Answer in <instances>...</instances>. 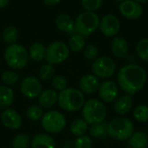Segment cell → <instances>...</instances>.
<instances>
[{"label": "cell", "instance_id": "cell-28", "mask_svg": "<svg viewBox=\"0 0 148 148\" xmlns=\"http://www.w3.org/2000/svg\"><path fill=\"white\" fill-rule=\"evenodd\" d=\"M134 118L140 123L148 122V105H138L134 110Z\"/></svg>", "mask_w": 148, "mask_h": 148}, {"label": "cell", "instance_id": "cell-13", "mask_svg": "<svg viewBox=\"0 0 148 148\" xmlns=\"http://www.w3.org/2000/svg\"><path fill=\"white\" fill-rule=\"evenodd\" d=\"M119 10L124 17L129 20L138 19L143 13L142 5L134 0H124L120 3Z\"/></svg>", "mask_w": 148, "mask_h": 148}, {"label": "cell", "instance_id": "cell-7", "mask_svg": "<svg viewBox=\"0 0 148 148\" xmlns=\"http://www.w3.org/2000/svg\"><path fill=\"white\" fill-rule=\"evenodd\" d=\"M69 53L68 44L62 41H54L46 47L45 61L52 65L61 64L69 58Z\"/></svg>", "mask_w": 148, "mask_h": 148}, {"label": "cell", "instance_id": "cell-10", "mask_svg": "<svg viewBox=\"0 0 148 148\" xmlns=\"http://www.w3.org/2000/svg\"><path fill=\"white\" fill-rule=\"evenodd\" d=\"M99 29L101 32L108 37L115 36L121 30L120 20L112 14H107L100 19Z\"/></svg>", "mask_w": 148, "mask_h": 148}, {"label": "cell", "instance_id": "cell-14", "mask_svg": "<svg viewBox=\"0 0 148 148\" xmlns=\"http://www.w3.org/2000/svg\"><path fill=\"white\" fill-rule=\"evenodd\" d=\"M0 118L3 125L8 129L11 130L18 129L23 123L21 115L18 114V112L12 108H6L1 114Z\"/></svg>", "mask_w": 148, "mask_h": 148}, {"label": "cell", "instance_id": "cell-44", "mask_svg": "<svg viewBox=\"0 0 148 148\" xmlns=\"http://www.w3.org/2000/svg\"><path fill=\"white\" fill-rule=\"evenodd\" d=\"M147 123H148V122H147ZM147 127H148V124H147Z\"/></svg>", "mask_w": 148, "mask_h": 148}, {"label": "cell", "instance_id": "cell-33", "mask_svg": "<svg viewBox=\"0 0 148 148\" xmlns=\"http://www.w3.org/2000/svg\"><path fill=\"white\" fill-rule=\"evenodd\" d=\"M43 114L42 108L36 105H31L26 110V116L32 121H38L42 120Z\"/></svg>", "mask_w": 148, "mask_h": 148}, {"label": "cell", "instance_id": "cell-16", "mask_svg": "<svg viewBox=\"0 0 148 148\" xmlns=\"http://www.w3.org/2000/svg\"><path fill=\"white\" fill-rule=\"evenodd\" d=\"M56 28L67 34V35H73L75 33V20L68 14L66 13H61L59 14L55 21Z\"/></svg>", "mask_w": 148, "mask_h": 148}, {"label": "cell", "instance_id": "cell-5", "mask_svg": "<svg viewBox=\"0 0 148 148\" xmlns=\"http://www.w3.org/2000/svg\"><path fill=\"white\" fill-rule=\"evenodd\" d=\"M4 60L7 65L12 69H22L27 65L29 61L28 50L21 44H10L5 49Z\"/></svg>", "mask_w": 148, "mask_h": 148}, {"label": "cell", "instance_id": "cell-2", "mask_svg": "<svg viewBox=\"0 0 148 148\" xmlns=\"http://www.w3.org/2000/svg\"><path fill=\"white\" fill-rule=\"evenodd\" d=\"M84 94L74 88H66L58 94L57 102L62 109L67 112H76L82 108L85 103Z\"/></svg>", "mask_w": 148, "mask_h": 148}, {"label": "cell", "instance_id": "cell-29", "mask_svg": "<svg viewBox=\"0 0 148 148\" xmlns=\"http://www.w3.org/2000/svg\"><path fill=\"white\" fill-rule=\"evenodd\" d=\"M1 80L5 86H11L16 84L19 80V75L14 69H9L3 72Z\"/></svg>", "mask_w": 148, "mask_h": 148}, {"label": "cell", "instance_id": "cell-8", "mask_svg": "<svg viewBox=\"0 0 148 148\" xmlns=\"http://www.w3.org/2000/svg\"><path fill=\"white\" fill-rule=\"evenodd\" d=\"M42 127L48 134H59L66 127L64 115L56 110L45 113L42 118Z\"/></svg>", "mask_w": 148, "mask_h": 148}, {"label": "cell", "instance_id": "cell-34", "mask_svg": "<svg viewBox=\"0 0 148 148\" xmlns=\"http://www.w3.org/2000/svg\"><path fill=\"white\" fill-rule=\"evenodd\" d=\"M83 56L87 61L92 62L98 58L99 56V49L95 44H88L85 46L83 49Z\"/></svg>", "mask_w": 148, "mask_h": 148}, {"label": "cell", "instance_id": "cell-21", "mask_svg": "<svg viewBox=\"0 0 148 148\" xmlns=\"http://www.w3.org/2000/svg\"><path fill=\"white\" fill-rule=\"evenodd\" d=\"M58 99V95L54 89H46L42 91V93L38 96V102L41 107L44 108H52Z\"/></svg>", "mask_w": 148, "mask_h": 148}, {"label": "cell", "instance_id": "cell-27", "mask_svg": "<svg viewBox=\"0 0 148 148\" xmlns=\"http://www.w3.org/2000/svg\"><path fill=\"white\" fill-rule=\"evenodd\" d=\"M89 134L92 137L95 138H104L108 136V123L103 121L101 123L91 125V127H89Z\"/></svg>", "mask_w": 148, "mask_h": 148}, {"label": "cell", "instance_id": "cell-17", "mask_svg": "<svg viewBox=\"0 0 148 148\" xmlns=\"http://www.w3.org/2000/svg\"><path fill=\"white\" fill-rule=\"evenodd\" d=\"M111 51L118 58H126L129 52L127 41L122 36H114L111 42Z\"/></svg>", "mask_w": 148, "mask_h": 148}, {"label": "cell", "instance_id": "cell-39", "mask_svg": "<svg viewBox=\"0 0 148 148\" xmlns=\"http://www.w3.org/2000/svg\"><path fill=\"white\" fill-rule=\"evenodd\" d=\"M10 3V0H0V10L5 8Z\"/></svg>", "mask_w": 148, "mask_h": 148}, {"label": "cell", "instance_id": "cell-6", "mask_svg": "<svg viewBox=\"0 0 148 148\" xmlns=\"http://www.w3.org/2000/svg\"><path fill=\"white\" fill-rule=\"evenodd\" d=\"M100 25V17L95 12L83 11L80 13L75 20V33L84 37L92 35Z\"/></svg>", "mask_w": 148, "mask_h": 148}, {"label": "cell", "instance_id": "cell-42", "mask_svg": "<svg viewBox=\"0 0 148 148\" xmlns=\"http://www.w3.org/2000/svg\"><path fill=\"white\" fill-rule=\"evenodd\" d=\"M0 109H1V108H0ZM1 114H2V113H1V110H0V116H1Z\"/></svg>", "mask_w": 148, "mask_h": 148}, {"label": "cell", "instance_id": "cell-37", "mask_svg": "<svg viewBox=\"0 0 148 148\" xmlns=\"http://www.w3.org/2000/svg\"><path fill=\"white\" fill-rule=\"evenodd\" d=\"M93 141L92 139L88 135H82L77 137L75 141L74 148H92Z\"/></svg>", "mask_w": 148, "mask_h": 148}, {"label": "cell", "instance_id": "cell-3", "mask_svg": "<svg viewBox=\"0 0 148 148\" xmlns=\"http://www.w3.org/2000/svg\"><path fill=\"white\" fill-rule=\"evenodd\" d=\"M108 136L115 140L127 141L134 132V126L131 120L124 116H118L108 123Z\"/></svg>", "mask_w": 148, "mask_h": 148}, {"label": "cell", "instance_id": "cell-32", "mask_svg": "<svg viewBox=\"0 0 148 148\" xmlns=\"http://www.w3.org/2000/svg\"><path fill=\"white\" fill-rule=\"evenodd\" d=\"M30 144L31 140L26 134H19L12 140L13 148H28Z\"/></svg>", "mask_w": 148, "mask_h": 148}, {"label": "cell", "instance_id": "cell-24", "mask_svg": "<svg viewBox=\"0 0 148 148\" xmlns=\"http://www.w3.org/2000/svg\"><path fill=\"white\" fill-rule=\"evenodd\" d=\"M85 38L86 37H84L83 36H82L78 33H75V34L71 35L70 38L69 40V43H68L69 50H71L73 52H76V53L82 51L86 46Z\"/></svg>", "mask_w": 148, "mask_h": 148}, {"label": "cell", "instance_id": "cell-1", "mask_svg": "<svg viewBox=\"0 0 148 148\" xmlns=\"http://www.w3.org/2000/svg\"><path fill=\"white\" fill-rule=\"evenodd\" d=\"M147 73L139 64L130 63L123 66L118 72L117 82L120 88L127 95H134L140 92L147 82Z\"/></svg>", "mask_w": 148, "mask_h": 148}, {"label": "cell", "instance_id": "cell-4", "mask_svg": "<svg viewBox=\"0 0 148 148\" xmlns=\"http://www.w3.org/2000/svg\"><path fill=\"white\" fill-rule=\"evenodd\" d=\"M82 111V119L90 126L103 122L108 114L104 103L97 99H90L85 101Z\"/></svg>", "mask_w": 148, "mask_h": 148}, {"label": "cell", "instance_id": "cell-11", "mask_svg": "<svg viewBox=\"0 0 148 148\" xmlns=\"http://www.w3.org/2000/svg\"><path fill=\"white\" fill-rule=\"evenodd\" d=\"M20 90L26 98L34 99L38 97L42 93V85L37 78L34 76H27L22 80Z\"/></svg>", "mask_w": 148, "mask_h": 148}, {"label": "cell", "instance_id": "cell-30", "mask_svg": "<svg viewBox=\"0 0 148 148\" xmlns=\"http://www.w3.org/2000/svg\"><path fill=\"white\" fill-rule=\"evenodd\" d=\"M136 54L141 61L148 62V38H143L138 42Z\"/></svg>", "mask_w": 148, "mask_h": 148}, {"label": "cell", "instance_id": "cell-12", "mask_svg": "<svg viewBox=\"0 0 148 148\" xmlns=\"http://www.w3.org/2000/svg\"><path fill=\"white\" fill-rule=\"evenodd\" d=\"M119 94V88L117 84L110 80L101 82L98 88V95L102 102L111 103L114 102Z\"/></svg>", "mask_w": 148, "mask_h": 148}, {"label": "cell", "instance_id": "cell-25", "mask_svg": "<svg viewBox=\"0 0 148 148\" xmlns=\"http://www.w3.org/2000/svg\"><path fill=\"white\" fill-rule=\"evenodd\" d=\"M70 132L73 135L79 137L84 135L88 130V124L83 119H76L70 124Z\"/></svg>", "mask_w": 148, "mask_h": 148}, {"label": "cell", "instance_id": "cell-20", "mask_svg": "<svg viewBox=\"0 0 148 148\" xmlns=\"http://www.w3.org/2000/svg\"><path fill=\"white\" fill-rule=\"evenodd\" d=\"M128 148H147L148 135L142 131H136L127 140Z\"/></svg>", "mask_w": 148, "mask_h": 148}, {"label": "cell", "instance_id": "cell-36", "mask_svg": "<svg viewBox=\"0 0 148 148\" xmlns=\"http://www.w3.org/2000/svg\"><path fill=\"white\" fill-rule=\"evenodd\" d=\"M103 3V0H81V4L86 11L95 12Z\"/></svg>", "mask_w": 148, "mask_h": 148}, {"label": "cell", "instance_id": "cell-43", "mask_svg": "<svg viewBox=\"0 0 148 148\" xmlns=\"http://www.w3.org/2000/svg\"><path fill=\"white\" fill-rule=\"evenodd\" d=\"M64 148H69V147H64Z\"/></svg>", "mask_w": 148, "mask_h": 148}, {"label": "cell", "instance_id": "cell-19", "mask_svg": "<svg viewBox=\"0 0 148 148\" xmlns=\"http://www.w3.org/2000/svg\"><path fill=\"white\" fill-rule=\"evenodd\" d=\"M31 148H56L52 136L48 134H37L31 140Z\"/></svg>", "mask_w": 148, "mask_h": 148}, {"label": "cell", "instance_id": "cell-18", "mask_svg": "<svg viewBox=\"0 0 148 148\" xmlns=\"http://www.w3.org/2000/svg\"><path fill=\"white\" fill-rule=\"evenodd\" d=\"M132 107H133L132 95L127 94L120 97H117L114 104V109L119 116L126 115L131 110Z\"/></svg>", "mask_w": 148, "mask_h": 148}, {"label": "cell", "instance_id": "cell-41", "mask_svg": "<svg viewBox=\"0 0 148 148\" xmlns=\"http://www.w3.org/2000/svg\"><path fill=\"white\" fill-rule=\"evenodd\" d=\"M115 1H118V2H121H121H123L124 0H115Z\"/></svg>", "mask_w": 148, "mask_h": 148}, {"label": "cell", "instance_id": "cell-15", "mask_svg": "<svg viewBox=\"0 0 148 148\" xmlns=\"http://www.w3.org/2000/svg\"><path fill=\"white\" fill-rule=\"evenodd\" d=\"M100 84L99 78H97L94 74H87L80 79L79 88L83 94L92 95L98 91Z\"/></svg>", "mask_w": 148, "mask_h": 148}, {"label": "cell", "instance_id": "cell-31", "mask_svg": "<svg viewBox=\"0 0 148 148\" xmlns=\"http://www.w3.org/2000/svg\"><path fill=\"white\" fill-rule=\"evenodd\" d=\"M39 78L42 81H49L51 80L55 76V69L54 65L49 63H45L39 69Z\"/></svg>", "mask_w": 148, "mask_h": 148}, {"label": "cell", "instance_id": "cell-23", "mask_svg": "<svg viewBox=\"0 0 148 148\" xmlns=\"http://www.w3.org/2000/svg\"><path fill=\"white\" fill-rule=\"evenodd\" d=\"M14 101L13 90L8 86H0V108H9Z\"/></svg>", "mask_w": 148, "mask_h": 148}, {"label": "cell", "instance_id": "cell-9", "mask_svg": "<svg viewBox=\"0 0 148 148\" xmlns=\"http://www.w3.org/2000/svg\"><path fill=\"white\" fill-rule=\"evenodd\" d=\"M116 69L114 61L109 56H101L94 61L92 72L99 79H108L114 75Z\"/></svg>", "mask_w": 148, "mask_h": 148}, {"label": "cell", "instance_id": "cell-26", "mask_svg": "<svg viewBox=\"0 0 148 148\" xmlns=\"http://www.w3.org/2000/svg\"><path fill=\"white\" fill-rule=\"evenodd\" d=\"M2 37L4 42L10 44L16 43L18 38H19V30L16 27L10 25L6 27L2 34Z\"/></svg>", "mask_w": 148, "mask_h": 148}, {"label": "cell", "instance_id": "cell-22", "mask_svg": "<svg viewBox=\"0 0 148 148\" xmlns=\"http://www.w3.org/2000/svg\"><path fill=\"white\" fill-rule=\"evenodd\" d=\"M45 53H46V47L40 42H33L29 48V57L35 61V62H42L45 60Z\"/></svg>", "mask_w": 148, "mask_h": 148}, {"label": "cell", "instance_id": "cell-35", "mask_svg": "<svg viewBox=\"0 0 148 148\" xmlns=\"http://www.w3.org/2000/svg\"><path fill=\"white\" fill-rule=\"evenodd\" d=\"M51 85L54 90L56 91H62L63 89H65L66 88H68V82L67 79L61 75H55L52 79H51Z\"/></svg>", "mask_w": 148, "mask_h": 148}, {"label": "cell", "instance_id": "cell-40", "mask_svg": "<svg viewBox=\"0 0 148 148\" xmlns=\"http://www.w3.org/2000/svg\"><path fill=\"white\" fill-rule=\"evenodd\" d=\"M134 1H136L137 3H140V4L146 3H147L148 2V0H134Z\"/></svg>", "mask_w": 148, "mask_h": 148}, {"label": "cell", "instance_id": "cell-38", "mask_svg": "<svg viewBox=\"0 0 148 148\" xmlns=\"http://www.w3.org/2000/svg\"><path fill=\"white\" fill-rule=\"evenodd\" d=\"M62 0H42V2L48 6H54L61 3Z\"/></svg>", "mask_w": 148, "mask_h": 148}]
</instances>
